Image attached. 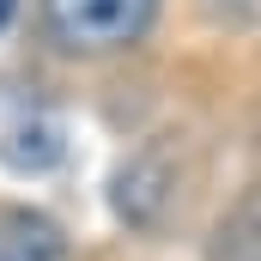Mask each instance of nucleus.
I'll return each instance as SVG.
<instances>
[{
  "label": "nucleus",
  "instance_id": "obj_1",
  "mask_svg": "<svg viewBox=\"0 0 261 261\" xmlns=\"http://www.w3.org/2000/svg\"><path fill=\"white\" fill-rule=\"evenodd\" d=\"M164 0H37V31L67 61H116L140 49Z\"/></svg>",
  "mask_w": 261,
  "mask_h": 261
},
{
  "label": "nucleus",
  "instance_id": "obj_2",
  "mask_svg": "<svg viewBox=\"0 0 261 261\" xmlns=\"http://www.w3.org/2000/svg\"><path fill=\"white\" fill-rule=\"evenodd\" d=\"M176 195H182V170H176V146L170 140H152L134 158H122V170L110 182V206L134 231H158L176 213Z\"/></svg>",
  "mask_w": 261,
  "mask_h": 261
},
{
  "label": "nucleus",
  "instance_id": "obj_3",
  "mask_svg": "<svg viewBox=\"0 0 261 261\" xmlns=\"http://www.w3.org/2000/svg\"><path fill=\"white\" fill-rule=\"evenodd\" d=\"M61 158H67V122L55 103L24 97L0 116V164L12 176H49L61 170Z\"/></svg>",
  "mask_w": 261,
  "mask_h": 261
},
{
  "label": "nucleus",
  "instance_id": "obj_4",
  "mask_svg": "<svg viewBox=\"0 0 261 261\" xmlns=\"http://www.w3.org/2000/svg\"><path fill=\"white\" fill-rule=\"evenodd\" d=\"M61 219H49L43 206H18V200H0V261H67Z\"/></svg>",
  "mask_w": 261,
  "mask_h": 261
},
{
  "label": "nucleus",
  "instance_id": "obj_5",
  "mask_svg": "<svg viewBox=\"0 0 261 261\" xmlns=\"http://www.w3.org/2000/svg\"><path fill=\"white\" fill-rule=\"evenodd\" d=\"M200 18L219 24V31H255L261 24V0H195Z\"/></svg>",
  "mask_w": 261,
  "mask_h": 261
},
{
  "label": "nucleus",
  "instance_id": "obj_6",
  "mask_svg": "<svg viewBox=\"0 0 261 261\" xmlns=\"http://www.w3.org/2000/svg\"><path fill=\"white\" fill-rule=\"evenodd\" d=\"M18 6H24V0H0V31H12V18H18Z\"/></svg>",
  "mask_w": 261,
  "mask_h": 261
}]
</instances>
